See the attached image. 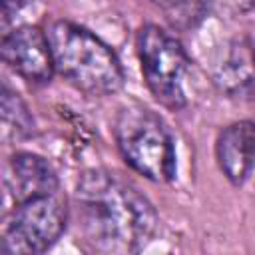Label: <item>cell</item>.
Wrapping results in <instances>:
<instances>
[{
	"label": "cell",
	"mask_w": 255,
	"mask_h": 255,
	"mask_svg": "<svg viewBox=\"0 0 255 255\" xmlns=\"http://www.w3.org/2000/svg\"><path fill=\"white\" fill-rule=\"evenodd\" d=\"M66 223L68 205L58 191L16 203L6 221L0 251L4 255L44 253L62 237Z\"/></svg>",
	"instance_id": "cell-5"
},
{
	"label": "cell",
	"mask_w": 255,
	"mask_h": 255,
	"mask_svg": "<svg viewBox=\"0 0 255 255\" xmlns=\"http://www.w3.org/2000/svg\"><path fill=\"white\" fill-rule=\"evenodd\" d=\"M4 64L30 84H46L54 74V58L46 32L36 26H20L2 36Z\"/></svg>",
	"instance_id": "cell-6"
},
{
	"label": "cell",
	"mask_w": 255,
	"mask_h": 255,
	"mask_svg": "<svg viewBox=\"0 0 255 255\" xmlns=\"http://www.w3.org/2000/svg\"><path fill=\"white\" fill-rule=\"evenodd\" d=\"M2 128L4 139H24L34 131V120L20 96L2 88Z\"/></svg>",
	"instance_id": "cell-10"
},
{
	"label": "cell",
	"mask_w": 255,
	"mask_h": 255,
	"mask_svg": "<svg viewBox=\"0 0 255 255\" xmlns=\"http://www.w3.org/2000/svg\"><path fill=\"white\" fill-rule=\"evenodd\" d=\"M32 0H2V16H4V24H8V20L12 16H16L20 10H24Z\"/></svg>",
	"instance_id": "cell-12"
},
{
	"label": "cell",
	"mask_w": 255,
	"mask_h": 255,
	"mask_svg": "<svg viewBox=\"0 0 255 255\" xmlns=\"http://www.w3.org/2000/svg\"><path fill=\"white\" fill-rule=\"evenodd\" d=\"M213 84L237 100H255V46L249 38H233L211 68Z\"/></svg>",
	"instance_id": "cell-7"
},
{
	"label": "cell",
	"mask_w": 255,
	"mask_h": 255,
	"mask_svg": "<svg viewBox=\"0 0 255 255\" xmlns=\"http://www.w3.org/2000/svg\"><path fill=\"white\" fill-rule=\"evenodd\" d=\"M4 183L16 203L56 193L60 187L52 165L44 157L30 151H18L8 159Z\"/></svg>",
	"instance_id": "cell-8"
},
{
	"label": "cell",
	"mask_w": 255,
	"mask_h": 255,
	"mask_svg": "<svg viewBox=\"0 0 255 255\" xmlns=\"http://www.w3.org/2000/svg\"><path fill=\"white\" fill-rule=\"evenodd\" d=\"M54 68L88 96H110L124 86V68L116 52L90 30L56 20L46 28Z\"/></svg>",
	"instance_id": "cell-2"
},
{
	"label": "cell",
	"mask_w": 255,
	"mask_h": 255,
	"mask_svg": "<svg viewBox=\"0 0 255 255\" xmlns=\"http://www.w3.org/2000/svg\"><path fill=\"white\" fill-rule=\"evenodd\" d=\"M215 155L223 175L241 185L255 167V122L241 120L227 126L217 137Z\"/></svg>",
	"instance_id": "cell-9"
},
{
	"label": "cell",
	"mask_w": 255,
	"mask_h": 255,
	"mask_svg": "<svg viewBox=\"0 0 255 255\" xmlns=\"http://www.w3.org/2000/svg\"><path fill=\"white\" fill-rule=\"evenodd\" d=\"M118 149L139 175L167 183L175 177V145L163 120L141 104L124 106L114 124Z\"/></svg>",
	"instance_id": "cell-3"
},
{
	"label": "cell",
	"mask_w": 255,
	"mask_h": 255,
	"mask_svg": "<svg viewBox=\"0 0 255 255\" xmlns=\"http://www.w3.org/2000/svg\"><path fill=\"white\" fill-rule=\"evenodd\" d=\"M137 56L145 84L155 100L169 110H181L187 102L189 58L179 40L157 24H145L137 32Z\"/></svg>",
	"instance_id": "cell-4"
},
{
	"label": "cell",
	"mask_w": 255,
	"mask_h": 255,
	"mask_svg": "<svg viewBox=\"0 0 255 255\" xmlns=\"http://www.w3.org/2000/svg\"><path fill=\"white\" fill-rule=\"evenodd\" d=\"M151 2L165 14V18L175 28L181 30L197 26L205 18L211 6V0H151Z\"/></svg>",
	"instance_id": "cell-11"
},
{
	"label": "cell",
	"mask_w": 255,
	"mask_h": 255,
	"mask_svg": "<svg viewBox=\"0 0 255 255\" xmlns=\"http://www.w3.org/2000/svg\"><path fill=\"white\" fill-rule=\"evenodd\" d=\"M74 213L82 243L96 253H137L157 231L153 205L135 187L104 169H90L80 177Z\"/></svg>",
	"instance_id": "cell-1"
}]
</instances>
